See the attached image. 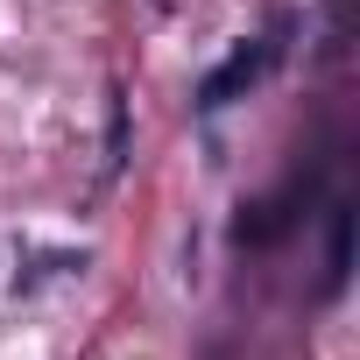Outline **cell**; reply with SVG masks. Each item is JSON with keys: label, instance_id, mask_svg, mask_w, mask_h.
<instances>
[{"label": "cell", "instance_id": "cell-1", "mask_svg": "<svg viewBox=\"0 0 360 360\" xmlns=\"http://www.w3.org/2000/svg\"><path fill=\"white\" fill-rule=\"evenodd\" d=\"M276 57H283V43H276V36H255V43H240V50H233V57H226V64H219V71L198 85V106H205V113L233 106L248 85H262V78H269V64H276Z\"/></svg>", "mask_w": 360, "mask_h": 360}, {"label": "cell", "instance_id": "cell-2", "mask_svg": "<svg viewBox=\"0 0 360 360\" xmlns=\"http://www.w3.org/2000/svg\"><path fill=\"white\" fill-rule=\"evenodd\" d=\"M346 233H353V212H332V262H325V290L346 283Z\"/></svg>", "mask_w": 360, "mask_h": 360}]
</instances>
